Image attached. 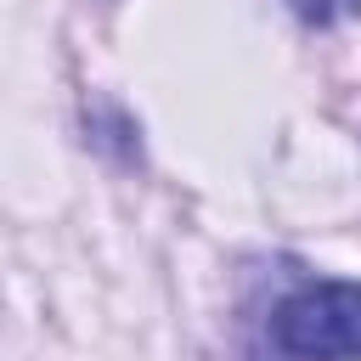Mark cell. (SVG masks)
Here are the masks:
<instances>
[{"instance_id": "6da1fadb", "label": "cell", "mask_w": 361, "mask_h": 361, "mask_svg": "<svg viewBox=\"0 0 361 361\" xmlns=\"http://www.w3.org/2000/svg\"><path fill=\"white\" fill-rule=\"evenodd\" d=\"M271 344L293 361H361V282H305L271 316Z\"/></svg>"}, {"instance_id": "7a4b0ae2", "label": "cell", "mask_w": 361, "mask_h": 361, "mask_svg": "<svg viewBox=\"0 0 361 361\" xmlns=\"http://www.w3.org/2000/svg\"><path fill=\"white\" fill-rule=\"evenodd\" d=\"M305 23H338V17H355L361 0H288Z\"/></svg>"}]
</instances>
